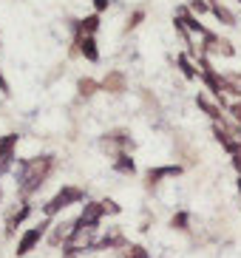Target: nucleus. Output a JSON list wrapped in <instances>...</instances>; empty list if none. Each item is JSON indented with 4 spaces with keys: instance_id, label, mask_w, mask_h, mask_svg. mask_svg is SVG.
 Listing matches in <instances>:
<instances>
[{
    "instance_id": "1",
    "label": "nucleus",
    "mask_w": 241,
    "mask_h": 258,
    "mask_svg": "<svg viewBox=\"0 0 241 258\" xmlns=\"http://www.w3.org/2000/svg\"><path fill=\"white\" fill-rule=\"evenodd\" d=\"M54 167L51 156H34V159H23L20 162V193L23 196H31L40 184L45 182L48 170Z\"/></svg>"
},
{
    "instance_id": "2",
    "label": "nucleus",
    "mask_w": 241,
    "mask_h": 258,
    "mask_svg": "<svg viewBox=\"0 0 241 258\" xmlns=\"http://www.w3.org/2000/svg\"><path fill=\"white\" fill-rule=\"evenodd\" d=\"M83 199H85V193L80 187H63L60 193H57V196L43 207V213H45V216H57V213L66 210L68 205H77V202H83Z\"/></svg>"
},
{
    "instance_id": "3",
    "label": "nucleus",
    "mask_w": 241,
    "mask_h": 258,
    "mask_svg": "<svg viewBox=\"0 0 241 258\" xmlns=\"http://www.w3.org/2000/svg\"><path fill=\"white\" fill-rule=\"evenodd\" d=\"M45 230H48V221H40L37 227H29L26 233H23V238L17 241V250L15 252H17V255H29V252L40 244V238L45 235Z\"/></svg>"
},
{
    "instance_id": "4",
    "label": "nucleus",
    "mask_w": 241,
    "mask_h": 258,
    "mask_svg": "<svg viewBox=\"0 0 241 258\" xmlns=\"http://www.w3.org/2000/svg\"><path fill=\"white\" fill-rule=\"evenodd\" d=\"M199 62H202V80L207 83V88L213 91V97H216V99L221 102V105H224V80H221V77L210 69V62H207V57H202Z\"/></svg>"
},
{
    "instance_id": "5",
    "label": "nucleus",
    "mask_w": 241,
    "mask_h": 258,
    "mask_svg": "<svg viewBox=\"0 0 241 258\" xmlns=\"http://www.w3.org/2000/svg\"><path fill=\"white\" fill-rule=\"evenodd\" d=\"M15 145H17V134H9V137L0 139V173H6L15 162Z\"/></svg>"
},
{
    "instance_id": "6",
    "label": "nucleus",
    "mask_w": 241,
    "mask_h": 258,
    "mask_svg": "<svg viewBox=\"0 0 241 258\" xmlns=\"http://www.w3.org/2000/svg\"><path fill=\"white\" fill-rule=\"evenodd\" d=\"M77 46H80V51H83L85 60H91V62H97V60H99L97 40L91 37V34H77Z\"/></svg>"
},
{
    "instance_id": "7",
    "label": "nucleus",
    "mask_w": 241,
    "mask_h": 258,
    "mask_svg": "<svg viewBox=\"0 0 241 258\" xmlns=\"http://www.w3.org/2000/svg\"><path fill=\"white\" fill-rule=\"evenodd\" d=\"M182 167L179 165H167V167H151L148 173H145V179H148V184H156L159 179H165V176H179Z\"/></svg>"
},
{
    "instance_id": "8",
    "label": "nucleus",
    "mask_w": 241,
    "mask_h": 258,
    "mask_svg": "<svg viewBox=\"0 0 241 258\" xmlns=\"http://www.w3.org/2000/svg\"><path fill=\"white\" fill-rule=\"evenodd\" d=\"M102 213H105V210H102V202H88L80 219H83L85 224H91V227H97V224H99V219H102Z\"/></svg>"
},
{
    "instance_id": "9",
    "label": "nucleus",
    "mask_w": 241,
    "mask_h": 258,
    "mask_svg": "<svg viewBox=\"0 0 241 258\" xmlns=\"http://www.w3.org/2000/svg\"><path fill=\"white\" fill-rule=\"evenodd\" d=\"M71 227H74V224H57V227H54V233L48 235V244H51V247H60L63 241H68Z\"/></svg>"
},
{
    "instance_id": "10",
    "label": "nucleus",
    "mask_w": 241,
    "mask_h": 258,
    "mask_svg": "<svg viewBox=\"0 0 241 258\" xmlns=\"http://www.w3.org/2000/svg\"><path fill=\"white\" fill-rule=\"evenodd\" d=\"M179 20H182V23H185V26H188L190 31H199L202 37H204V34H207V29H204V26L199 23L196 17L190 15V9H179Z\"/></svg>"
},
{
    "instance_id": "11",
    "label": "nucleus",
    "mask_w": 241,
    "mask_h": 258,
    "mask_svg": "<svg viewBox=\"0 0 241 258\" xmlns=\"http://www.w3.org/2000/svg\"><path fill=\"white\" fill-rule=\"evenodd\" d=\"M196 102H199V108H202L204 114L210 116V119H216V122L221 119V108H219V105H213L210 99L204 97V94H199V97H196Z\"/></svg>"
},
{
    "instance_id": "12",
    "label": "nucleus",
    "mask_w": 241,
    "mask_h": 258,
    "mask_svg": "<svg viewBox=\"0 0 241 258\" xmlns=\"http://www.w3.org/2000/svg\"><path fill=\"white\" fill-rule=\"evenodd\" d=\"M113 167H116L119 173H134V170H136L134 159H131L128 153H119V156H116V162H113Z\"/></svg>"
},
{
    "instance_id": "13",
    "label": "nucleus",
    "mask_w": 241,
    "mask_h": 258,
    "mask_svg": "<svg viewBox=\"0 0 241 258\" xmlns=\"http://www.w3.org/2000/svg\"><path fill=\"white\" fill-rule=\"evenodd\" d=\"M99 29V17L97 15H91V17H85L83 23H80V29H77V34H91L94 37V31Z\"/></svg>"
},
{
    "instance_id": "14",
    "label": "nucleus",
    "mask_w": 241,
    "mask_h": 258,
    "mask_svg": "<svg viewBox=\"0 0 241 258\" xmlns=\"http://www.w3.org/2000/svg\"><path fill=\"white\" fill-rule=\"evenodd\" d=\"M176 66L182 69V74L188 77V80H196V77H199V71L193 69V66H190V60L185 57V54H179V57H176Z\"/></svg>"
},
{
    "instance_id": "15",
    "label": "nucleus",
    "mask_w": 241,
    "mask_h": 258,
    "mask_svg": "<svg viewBox=\"0 0 241 258\" xmlns=\"http://www.w3.org/2000/svg\"><path fill=\"white\" fill-rule=\"evenodd\" d=\"M29 213H31V207H29V205H23L20 210H17L15 216L9 219V233H15V230H17V224H23V221H26V216H29Z\"/></svg>"
},
{
    "instance_id": "16",
    "label": "nucleus",
    "mask_w": 241,
    "mask_h": 258,
    "mask_svg": "<svg viewBox=\"0 0 241 258\" xmlns=\"http://www.w3.org/2000/svg\"><path fill=\"white\" fill-rule=\"evenodd\" d=\"M210 12H213L216 17H219V20H224L227 26H233V23H235V17L230 15V12H227L224 6H221V3H210Z\"/></svg>"
},
{
    "instance_id": "17",
    "label": "nucleus",
    "mask_w": 241,
    "mask_h": 258,
    "mask_svg": "<svg viewBox=\"0 0 241 258\" xmlns=\"http://www.w3.org/2000/svg\"><path fill=\"white\" fill-rule=\"evenodd\" d=\"M224 91H230V94H235V97H241V77H238V74L224 77Z\"/></svg>"
},
{
    "instance_id": "18",
    "label": "nucleus",
    "mask_w": 241,
    "mask_h": 258,
    "mask_svg": "<svg viewBox=\"0 0 241 258\" xmlns=\"http://www.w3.org/2000/svg\"><path fill=\"white\" fill-rule=\"evenodd\" d=\"M122 258H148V252H145V247H139V244H134V247H125V252H122Z\"/></svg>"
},
{
    "instance_id": "19",
    "label": "nucleus",
    "mask_w": 241,
    "mask_h": 258,
    "mask_svg": "<svg viewBox=\"0 0 241 258\" xmlns=\"http://www.w3.org/2000/svg\"><path fill=\"white\" fill-rule=\"evenodd\" d=\"M77 88H80V94H83V97H91V94L97 91V83H94V80H80V85H77Z\"/></svg>"
},
{
    "instance_id": "20",
    "label": "nucleus",
    "mask_w": 241,
    "mask_h": 258,
    "mask_svg": "<svg viewBox=\"0 0 241 258\" xmlns=\"http://www.w3.org/2000/svg\"><path fill=\"white\" fill-rule=\"evenodd\" d=\"M170 224H173L176 230H188V213H176Z\"/></svg>"
},
{
    "instance_id": "21",
    "label": "nucleus",
    "mask_w": 241,
    "mask_h": 258,
    "mask_svg": "<svg viewBox=\"0 0 241 258\" xmlns=\"http://www.w3.org/2000/svg\"><path fill=\"white\" fill-rule=\"evenodd\" d=\"M105 88H108V91H122V77L113 74L111 80H105Z\"/></svg>"
},
{
    "instance_id": "22",
    "label": "nucleus",
    "mask_w": 241,
    "mask_h": 258,
    "mask_svg": "<svg viewBox=\"0 0 241 258\" xmlns=\"http://www.w3.org/2000/svg\"><path fill=\"white\" fill-rule=\"evenodd\" d=\"M190 9H193L196 15H204V12H210V3H204V0H193V3H190Z\"/></svg>"
},
{
    "instance_id": "23",
    "label": "nucleus",
    "mask_w": 241,
    "mask_h": 258,
    "mask_svg": "<svg viewBox=\"0 0 241 258\" xmlns=\"http://www.w3.org/2000/svg\"><path fill=\"white\" fill-rule=\"evenodd\" d=\"M227 111H230V114H233V119L241 125V102H233V105L227 108Z\"/></svg>"
},
{
    "instance_id": "24",
    "label": "nucleus",
    "mask_w": 241,
    "mask_h": 258,
    "mask_svg": "<svg viewBox=\"0 0 241 258\" xmlns=\"http://www.w3.org/2000/svg\"><path fill=\"white\" fill-rule=\"evenodd\" d=\"M102 210H105V213H119V205L111 202V199H105V202H102Z\"/></svg>"
},
{
    "instance_id": "25",
    "label": "nucleus",
    "mask_w": 241,
    "mask_h": 258,
    "mask_svg": "<svg viewBox=\"0 0 241 258\" xmlns=\"http://www.w3.org/2000/svg\"><path fill=\"white\" fill-rule=\"evenodd\" d=\"M142 17H145V15H142V12H136V15H134V17H131V23H128V29H134V26H136V23H139V20H142Z\"/></svg>"
},
{
    "instance_id": "26",
    "label": "nucleus",
    "mask_w": 241,
    "mask_h": 258,
    "mask_svg": "<svg viewBox=\"0 0 241 258\" xmlns=\"http://www.w3.org/2000/svg\"><path fill=\"white\" fill-rule=\"evenodd\" d=\"M94 9H97V12H102V9H108V0H94Z\"/></svg>"
},
{
    "instance_id": "27",
    "label": "nucleus",
    "mask_w": 241,
    "mask_h": 258,
    "mask_svg": "<svg viewBox=\"0 0 241 258\" xmlns=\"http://www.w3.org/2000/svg\"><path fill=\"white\" fill-rule=\"evenodd\" d=\"M0 91H3V94H9V83L3 80V74H0Z\"/></svg>"
},
{
    "instance_id": "28",
    "label": "nucleus",
    "mask_w": 241,
    "mask_h": 258,
    "mask_svg": "<svg viewBox=\"0 0 241 258\" xmlns=\"http://www.w3.org/2000/svg\"><path fill=\"white\" fill-rule=\"evenodd\" d=\"M233 165H235V170L241 173V153H238V156H233Z\"/></svg>"
},
{
    "instance_id": "29",
    "label": "nucleus",
    "mask_w": 241,
    "mask_h": 258,
    "mask_svg": "<svg viewBox=\"0 0 241 258\" xmlns=\"http://www.w3.org/2000/svg\"><path fill=\"white\" fill-rule=\"evenodd\" d=\"M238 190H241V176H238Z\"/></svg>"
}]
</instances>
